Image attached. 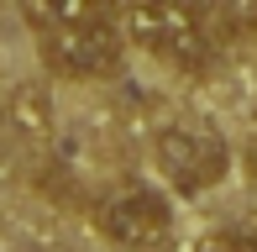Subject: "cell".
Returning a JSON list of instances; mask_svg holds the SVG:
<instances>
[{
	"instance_id": "obj_3",
	"label": "cell",
	"mask_w": 257,
	"mask_h": 252,
	"mask_svg": "<svg viewBox=\"0 0 257 252\" xmlns=\"http://www.w3.org/2000/svg\"><path fill=\"white\" fill-rule=\"evenodd\" d=\"M89 221L110 247L126 252H158L173 242L179 215H173L168 194H158L153 184H115L89 205Z\"/></svg>"
},
{
	"instance_id": "obj_2",
	"label": "cell",
	"mask_w": 257,
	"mask_h": 252,
	"mask_svg": "<svg viewBox=\"0 0 257 252\" xmlns=\"http://www.w3.org/2000/svg\"><path fill=\"white\" fill-rule=\"evenodd\" d=\"M121 27L142 53L173 68H205L215 58V42L205 32V11L194 0H126Z\"/></svg>"
},
{
	"instance_id": "obj_8",
	"label": "cell",
	"mask_w": 257,
	"mask_h": 252,
	"mask_svg": "<svg viewBox=\"0 0 257 252\" xmlns=\"http://www.w3.org/2000/svg\"><path fill=\"white\" fill-rule=\"evenodd\" d=\"M252 37H257V27H252Z\"/></svg>"
},
{
	"instance_id": "obj_5",
	"label": "cell",
	"mask_w": 257,
	"mask_h": 252,
	"mask_svg": "<svg viewBox=\"0 0 257 252\" xmlns=\"http://www.w3.org/2000/svg\"><path fill=\"white\" fill-rule=\"evenodd\" d=\"M21 16L37 32H58V27H79V21L105 16V0H21Z\"/></svg>"
},
{
	"instance_id": "obj_7",
	"label": "cell",
	"mask_w": 257,
	"mask_h": 252,
	"mask_svg": "<svg viewBox=\"0 0 257 252\" xmlns=\"http://www.w3.org/2000/svg\"><path fill=\"white\" fill-rule=\"evenodd\" d=\"M241 163H247V179H252V189H257V142L247 147V158H241Z\"/></svg>"
},
{
	"instance_id": "obj_6",
	"label": "cell",
	"mask_w": 257,
	"mask_h": 252,
	"mask_svg": "<svg viewBox=\"0 0 257 252\" xmlns=\"http://www.w3.org/2000/svg\"><path fill=\"white\" fill-rule=\"evenodd\" d=\"M194 6H200L205 16L226 21V27H241V32L257 27V0H194Z\"/></svg>"
},
{
	"instance_id": "obj_1",
	"label": "cell",
	"mask_w": 257,
	"mask_h": 252,
	"mask_svg": "<svg viewBox=\"0 0 257 252\" xmlns=\"http://www.w3.org/2000/svg\"><path fill=\"white\" fill-rule=\"evenodd\" d=\"M153 168L173 194L194 200L226 184L231 174V142L210 121H168L153 132Z\"/></svg>"
},
{
	"instance_id": "obj_4",
	"label": "cell",
	"mask_w": 257,
	"mask_h": 252,
	"mask_svg": "<svg viewBox=\"0 0 257 252\" xmlns=\"http://www.w3.org/2000/svg\"><path fill=\"white\" fill-rule=\"evenodd\" d=\"M126 42H132L126 27L95 16V21H79V27L42 32V63L58 79H110V74H121Z\"/></svg>"
}]
</instances>
